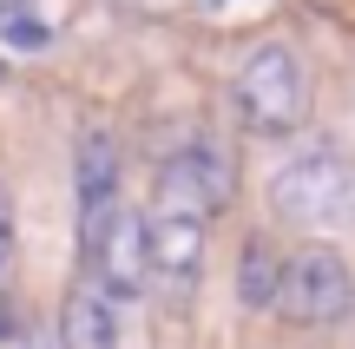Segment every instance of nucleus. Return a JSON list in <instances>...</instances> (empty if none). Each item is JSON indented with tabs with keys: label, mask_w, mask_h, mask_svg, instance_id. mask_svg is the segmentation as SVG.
<instances>
[{
	"label": "nucleus",
	"mask_w": 355,
	"mask_h": 349,
	"mask_svg": "<svg viewBox=\"0 0 355 349\" xmlns=\"http://www.w3.org/2000/svg\"><path fill=\"white\" fill-rule=\"evenodd\" d=\"M270 218L296 224V231H336L355 224V158L336 139H303L263 185Z\"/></svg>",
	"instance_id": "1"
},
{
	"label": "nucleus",
	"mask_w": 355,
	"mask_h": 349,
	"mask_svg": "<svg viewBox=\"0 0 355 349\" xmlns=\"http://www.w3.org/2000/svg\"><path fill=\"white\" fill-rule=\"evenodd\" d=\"M230 112H237L243 132H263V139H283L309 119V66L290 40H257L243 53L237 79H230Z\"/></svg>",
	"instance_id": "2"
},
{
	"label": "nucleus",
	"mask_w": 355,
	"mask_h": 349,
	"mask_svg": "<svg viewBox=\"0 0 355 349\" xmlns=\"http://www.w3.org/2000/svg\"><path fill=\"white\" fill-rule=\"evenodd\" d=\"M277 310L303 330H329L355 310V271L343 250L329 244H309L296 257H283V277H277Z\"/></svg>",
	"instance_id": "3"
},
{
	"label": "nucleus",
	"mask_w": 355,
	"mask_h": 349,
	"mask_svg": "<svg viewBox=\"0 0 355 349\" xmlns=\"http://www.w3.org/2000/svg\"><path fill=\"white\" fill-rule=\"evenodd\" d=\"M79 264H86V284L105 290L112 303L139 297L152 284V264H145V218L119 205L105 224H86L79 231Z\"/></svg>",
	"instance_id": "4"
},
{
	"label": "nucleus",
	"mask_w": 355,
	"mask_h": 349,
	"mask_svg": "<svg viewBox=\"0 0 355 349\" xmlns=\"http://www.w3.org/2000/svg\"><path fill=\"white\" fill-rule=\"evenodd\" d=\"M158 205L191 211L198 224H211L217 211L230 205V152L217 139L178 145V152L165 158V171H158Z\"/></svg>",
	"instance_id": "5"
},
{
	"label": "nucleus",
	"mask_w": 355,
	"mask_h": 349,
	"mask_svg": "<svg viewBox=\"0 0 355 349\" xmlns=\"http://www.w3.org/2000/svg\"><path fill=\"white\" fill-rule=\"evenodd\" d=\"M145 264H152L158 284L191 290L198 271H204V224L191 218V211L152 205V211H145Z\"/></svg>",
	"instance_id": "6"
},
{
	"label": "nucleus",
	"mask_w": 355,
	"mask_h": 349,
	"mask_svg": "<svg viewBox=\"0 0 355 349\" xmlns=\"http://www.w3.org/2000/svg\"><path fill=\"white\" fill-rule=\"evenodd\" d=\"M73 185H79V231L105 224L119 211V145H112V132H79Z\"/></svg>",
	"instance_id": "7"
},
{
	"label": "nucleus",
	"mask_w": 355,
	"mask_h": 349,
	"mask_svg": "<svg viewBox=\"0 0 355 349\" xmlns=\"http://www.w3.org/2000/svg\"><path fill=\"white\" fill-rule=\"evenodd\" d=\"M53 343L60 349H119V303L79 277V284L66 290V303H60Z\"/></svg>",
	"instance_id": "8"
},
{
	"label": "nucleus",
	"mask_w": 355,
	"mask_h": 349,
	"mask_svg": "<svg viewBox=\"0 0 355 349\" xmlns=\"http://www.w3.org/2000/svg\"><path fill=\"white\" fill-rule=\"evenodd\" d=\"M277 277H283V264L270 257L263 244H243V257H237V297L250 303H277Z\"/></svg>",
	"instance_id": "9"
},
{
	"label": "nucleus",
	"mask_w": 355,
	"mask_h": 349,
	"mask_svg": "<svg viewBox=\"0 0 355 349\" xmlns=\"http://www.w3.org/2000/svg\"><path fill=\"white\" fill-rule=\"evenodd\" d=\"M13 250H20V231H13V198L0 185V290L13 284Z\"/></svg>",
	"instance_id": "10"
},
{
	"label": "nucleus",
	"mask_w": 355,
	"mask_h": 349,
	"mask_svg": "<svg viewBox=\"0 0 355 349\" xmlns=\"http://www.w3.org/2000/svg\"><path fill=\"white\" fill-rule=\"evenodd\" d=\"M0 349H60V343H53V337H40V330H13Z\"/></svg>",
	"instance_id": "11"
}]
</instances>
